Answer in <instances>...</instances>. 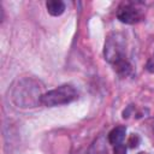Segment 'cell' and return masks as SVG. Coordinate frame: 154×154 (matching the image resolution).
<instances>
[{
    "label": "cell",
    "mask_w": 154,
    "mask_h": 154,
    "mask_svg": "<svg viewBox=\"0 0 154 154\" xmlns=\"http://www.w3.org/2000/svg\"><path fill=\"white\" fill-rule=\"evenodd\" d=\"M42 85L38 81L31 77H24L18 79L11 90V99L14 105L20 108H32L41 103Z\"/></svg>",
    "instance_id": "cell-1"
},
{
    "label": "cell",
    "mask_w": 154,
    "mask_h": 154,
    "mask_svg": "<svg viewBox=\"0 0 154 154\" xmlns=\"http://www.w3.org/2000/svg\"><path fill=\"white\" fill-rule=\"evenodd\" d=\"M126 38L124 34L113 31L107 35L103 45V58L111 65L125 59L126 57Z\"/></svg>",
    "instance_id": "cell-2"
},
{
    "label": "cell",
    "mask_w": 154,
    "mask_h": 154,
    "mask_svg": "<svg viewBox=\"0 0 154 154\" xmlns=\"http://www.w3.org/2000/svg\"><path fill=\"white\" fill-rule=\"evenodd\" d=\"M78 97V93L71 84H63L52 90L46 91L42 95L41 103L46 107H57L67 105Z\"/></svg>",
    "instance_id": "cell-3"
},
{
    "label": "cell",
    "mask_w": 154,
    "mask_h": 154,
    "mask_svg": "<svg viewBox=\"0 0 154 154\" xmlns=\"http://www.w3.org/2000/svg\"><path fill=\"white\" fill-rule=\"evenodd\" d=\"M146 17V8L142 2L125 1L118 6L117 18L124 24H136Z\"/></svg>",
    "instance_id": "cell-4"
},
{
    "label": "cell",
    "mask_w": 154,
    "mask_h": 154,
    "mask_svg": "<svg viewBox=\"0 0 154 154\" xmlns=\"http://www.w3.org/2000/svg\"><path fill=\"white\" fill-rule=\"evenodd\" d=\"M125 135H126V128L124 125H118L116 128H113L108 135H107V141L109 144H112L113 147L117 146V144H120L123 143L124 138H125Z\"/></svg>",
    "instance_id": "cell-5"
},
{
    "label": "cell",
    "mask_w": 154,
    "mask_h": 154,
    "mask_svg": "<svg viewBox=\"0 0 154 154\" xmlns=\"http://www.w3.org/2000/svg\"><path fill=\"white\" fill-rule=\"evenodd\" d=\"M46 8L51 16L58 17L64 13L66 6H65V2L61 0H48L46 2Z\"/></svg>",
    "instance_id": "cell-6"
},
{
    "label": "cell",
    "mask_w": 154,
    "mask_h": 154,
    "mask_svg": "<svg viewBox=\"0 0 154 154\" xmlns=\"http://www.w3.org/2000/svg\"><path fill=\"white\" fill-rule=\"evenodd\" d=\"M112 66H113L114 72H116L119 77H122V78L128 77V76L131 73V71H132V66H131V64L128 61L126 58L123 59V60H119L118 63L113 64Z\"/></svg>",
    "instance_id": "cell-7"
},
{
    "label": "cell",
    "mask_w": 154,
    "mask_h": 154,
    "mask_svg": "<svg viewBox=\"0 0 154 154\" xmlns=\"http://www.w3.org/2000/svg\"><path fill=\"white\" fill-rule=\"evenodd\" d=\"M106 152H107L106 140L102 135L99 136L97 138H95L88 149V154H106Z\"/></svg>",
    "instance_id": "cell-8"
},
{
    "label": "cell",
    "mask_w": 154,
    "mask_h": 154,
    "mask_svg": "<svg viewBox=\"0 0 154 154\" xmlns=\"http://www.w3.org/2000/svg\"><path fill=\"white\" fill-rule=\"evenodd\" d=\"M140 142H141V138L137 134H131L128 138V146L130 148H136L140 144Z\"/></svg>",
    "instance_id": "cell-9"
},
{
    "label": "cell",
    "mask_w": 154,
    "mask_h": 154,
    "mask_svg": "<svg viewBox=\"0 0 154 154\" xmlns=\"http://www.w3.org/2000/svg\"><path fill=\"white\" fill-rule=\"evenodd\" d=\"M126 144L124 143H120V144H117L114 146L113 148V154H126Z\"/></svg>",
    "instance_id": "cell-10"
},
{
    "label": "cell",
    "mask_w": 154,
    "mask_h": 154,
    "mask_svg": "<svg viewBox=\"0 0 154 154\" xmlns=\"http://www.w3.org/2000/svg\"><path fill=\"white\" fill-rule=\"evenodd\" d=\"M146 70L149 72V73H154V52L152 54V57L148 59L147 64H146Z\"/></svg>",
    "instance_id": "cell-11"
}]
</instances>
